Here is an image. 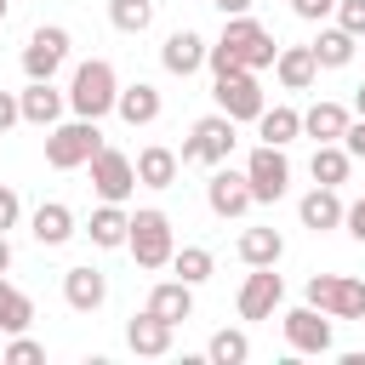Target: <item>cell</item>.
I'll list each match as a JSON object with an SVG mask.
<instances>
[{
  "instance_id": "cell-1",
  "label": "cell",
  "mask_w": 365,
  "mask_h": 365,
  "mask_svg": "<svg viewBox=\"0 0 365 365\" xmlns=\"http://www.w3.org/2000/svg\"><path fill=\"white\" fill-rule=\"evenodd\" d=\"M114 103H120L114 63H103V57L80 63V68H74V80H68V108H74L80 120H103V114H114Z\"/></svg>"
},
{
  "instance_id": "cell-2",
  "label": "cell",
  "mask_w": 365,
  "mask_h": 365,
  "mask_svg": "<svg viewBox=\"0 0 365 365\" xmlns=\"http://www.w3.org/2000/svg\"><path fill=\"white\" fill-rule=\"evenodd\" d=\"M103 148V131H97V120H57L51 131H46V165L51 171H80V165H91V154Z\"/></svg>"
},
{
  "instance_id": "cell-3",
  "label": "cell",
  "mask_w": 365,
  "mask_h": 365,
  "mask_svg": "<svg viewBox=\"0 0 365 365\" xmlns=\"http://www.w3.org/2000/svg\"><path fill=\"white\" fill-rule=\"evenodd\" d=\"M125 251L137 257V268H171V257H177V234H171V217L165 211H137L131 217V234H125Z\"/></svg>"
},
{
  "instance_id": "cell-4",
  "label": "cell",
  "mask_w": 365,
  "mask_h": 365,
  "mask_svg": "<svg viewBox=\"0 0 365 365\" xmlns=\"http://www.w3.org/2000/svg\"><path fill=\"white\" fill-rule=\"evenodd\" d=\"M228 154H234V120H228L222 108L205 114V120H194V131H188L182 148H177L182 165H228Z\"/></svg>"
},
{
  "instance_id": "cell-5",
  "label": "cell",
  "mask_w": 365,
  "mask_h": 365,
  "mask_svg": "<svg viewBox=\"0 0 365 365\" xmlns=\"http://www.w3.org/2000/svg\"><path fill=\"white\" fill-rule=\"evenodd\" d=\"M245 182H251V200H257V205L285 200V188H291V160H285V148L257 143V148L245 154Z\"/></svg>"
},
{
  "instance_id": "cell-6",
  "label": "cell",
  "mask_w": 365,
  "mask_h": 365,
  "mask_svg": "<svg viewBox=\"0 0 365 365\" xmlns=\"http://www.w3.org/2000/svg\"><path fill=\"white\" fill-rule=\"evenodd\" d=\"M308 302L331 319H365V279L354 274H314L308 279Z\"/></svg>"
},
{
  "instance_id": "cell-7",
  "label": "cell",
  "mask_w": 365,
  "mask_h": 365,
  "mask_svg": "<svg viewBox=\"0 0 365 365\" xmlns=\"http://www.w3.org/2000/svg\"><path fill=\"white\" fill-rule=\"evenodd\" d=\"M222 46L251 68V74H262V68H274V57H279V46H274V34L245 11V17H228L222 23Z\"/></svg>"
},
{
  "instance_id": "cell-8",
  "label": "cell",
  "mask_w": 365,
  "mask_h": 365,
  "mask_svg": "<svg viewBox=\"0 0 365 365\" xmlns=\"http://www.w3.org/2000/svg\"><path fill=\"white\" fill-rule=\"evenodd\" d=\"M91 188H97V200H114V205H125V200L143 188V182H137V160L103 143V148L91 154Z\"/></svg>"
},
{
  "instance_id": "cell-9",
  "label": "cell",
  "mask_w": 365,
  "mask_h": 365,
  "mask_svg": "<svg viewBox=\"0 0 365 365\" xmlns=\"http://www.w3.org/2000/svg\"><path fill=\"white\" fill-rule=\"evenodd\" d=\"M211 97H217V108H222L234 125H240V120H251V125H257V114L268 108V103H262V80H257L251 68H240V74H222V80L211 86Z\"/></svg>"
},
{
  "instance_id": "cell-10",
  "label": "cell",
  "mask_w": 365,
  "mask_h": 365,
  "mask_svg": "<svg viewBox=\"0 0 365 365\" xmlns=\"http://www.w3.org/2000/svg\"><path fill=\"white\" fill-rule=\"evenodd\" d=\"M279 325H285L291 354H331V314H319L314 302H302V308L279 314Z\"/></svg>"
},
{
  "instance_id": "cell-11",
  "label": "cell",
  "mask_w": 365,
  "mask_h": 365,
  "mask_svg": "<svg viewBox=\"0 0 365 365\" xmlns=\"http://www.w3.org/2000/svg\"><path fill=\"white\" fill-rule=\"evenodd\" d=\"M63 57H68V29L46 23V29H34L29 46H23V74H29V80H51V74L63 68Z\"/></svg>"
},
{
  "instance_id": "cell-12",
  "label": "cell",
  "mask_w": 365,
  "mask_h": 365,
  "mask_svg": "<svg viewBox=\"0 0 365 365\" xmlns=\"http://www.w3.org/2000/svg\"><path fill=\"white\" fill-rule=\"evenodd\" d=\"M205 205H211V217H245L257 200H251V182H245V171H228V165H217L211 171V182H205Z\"/></svg>"
},
{
  "instance_id": "cell-13",
  "label": "cell",
  "mask_w": 365,
  "mask_h": 365,
  "mask_svg": "<svg viewBox=\"0 0 365 365\" xmlns=\"http://www.w3.org/2000/svg\"><path fill=\"white\" fill-rule=\"evenodd\" d=\"M279 302H285V279L274 268H251L240 285V319H274Z\"/></svg>"
},
{
  "instance_id": "cell-14",
  "label": "cell",
  "mask_w": 365,
  "mask_h": 365,
  "mask_svg": "<svg viewBox=\"0 0 365 365\" xmlns=\"http://www.w3.org/2000/svg\"><path fill=\"white\" fill-rule=\"evenodd\" d=\"M17 103H23V120H29V125L51 131V125L63 120V108H68V91H57L51 80H29V86L17 91Z\"/></svg>"
},
{
  "instance_id": "cell-15",
  "label": "cell",
  "mask_w": 365,
  "mask_h": 365,
  "mask_svg": "<svg viewBox=\"0 0 365 365\" xmlns=\"http://www.w3.org/2000/svg\"><path fill=\"white\" fill-rule=\"evenodd\" d=\"M297 217H302V228H314V234H331V228H342L348 205H342V194H336V188L314 182V188L297 200Z\"/></svg>"
},
{
  "instance_id": "cell-16",
  "label": "cell",
  "mask_w": 365,
  "mask_h": 365,
  "mask_svg": "<svg viewBox=\"0 0 365 365\" xmlns=\"http://www.w3.org/2000/svg\"><path fill=\"white\" fill-rule=\"evenodd\" d=\"M63 302H68L74 314H97V308L108 302V279H103V268H91V262L68 268V274H63Z\"/></svg>"
},
{
  "instance_id": "cell-17",
  "label": "cell",
  "mask_w": 365,
  "mask_h": 365,
  "mask_svg": "<svg viewBox=\"0 0 365 365\" xmlns=\"http://www.w3.org/2000/svg\"><path fill=\"white\" fill-rule=\"evenodd\" d=\"M205 34H194V29H177V34H165V46H160V63H165V74H200L205 68Z\"/></svg>"
},
{
  "instance_id": "cell-18",
  "label": "cell",
  "mask_w": 365,
  "mask_h": 365,
  "mask_svg": "<svg viewBox=\"0 0 365 365\" xmlns=\"http://www.w3.org/2000/svg\"><path fill=\"white\" fill-rule=\"evenodd\" d=\"M171 319H160V314H131V325H125V348L131 354H143V359H160V354H171Z\"/></svg>"
},
{
  "instance_id": "cell-19",
  "label": "cell",
  "mask_w": 365,
  "mask_h": 365,
  "mask_svg": "<svg viewBox=\"0 0 365 365\" xmlns=\"http://www.w3.org/2000/svg\"><path fill=\"white\" fill-rule=\"evenodd\" d=\"M274 74H279L285 91H308V86L319 80V57H314V46H279Z\"/></svg>"
},
{
  "instance_id": "cell-20",
  "label": "cell",
  "mask_w": 365,
  "mask_h": 365,
  "mask_svg": "<svg viewBox=\"0 0 365 365\" xmlns=\"http://www.w3.org/2000/svg\"><path fill=\"white\" fill-rule=\"evenodd\" d=\"M86 234H91V245H97V251H120V245H125V234H131V211H125V205H114V200H103V205L91 211Z\"/></svg>"
},
{
  "instance_id": "cell-21",
  "label": "cell",
  "mask_w": 365,
  "mask_h": 365,
  "mask_svg": "<svg viewBox=\"0 0 365 365\" xmlns=\"http://www.w3.org/2000/svg\"><path fill=\"white\" fill-rule=\"evenodd\" d=\"M29 234H34L40 245H68V240H74V211H68L63 200H46V205H34Z\"/></svg>"
},
{
  "instance_id": "cell-22",
  "label": "cell",
  "mask_w": 365,
  "mask_h": 365,
  "mask_svg": "<svg viewBox=\"0 0 365 365\" xmlns=\"http://www.w3.org/2000/svg\"><path fill=\"white\" fill-rule=\"evenodd\" d=\"M148 314H160V319H171V325L194 319V285H188V279H160V285L148 291Z\"/></svg>"
},
{
  "instance_id": "cell-23",
  "label": "cell",
  "mask_w": 365,
  "mask_h": 365,
  "mask_svg": "<svg viewBox=\"0 0 365 365\" xmlns=\"http://www.w3.org/2000/svg\"><path fill=\"white\" fill-rule=\"evenodd\" d=\"M160 91L148 86V80H137V86H120V103H114V114L125 120V125H154L160 120Z\"/></svg>"
},
{
  "instance_id": "cell-24",
  "label": "cell",
  "mask_w": 365,
  "mask_h": 365,
  "mask_svg": "<svg viewBox=\"0 0 365 365\" xmlns=\"http://www.w3.org/2000/svg\"><path fill=\"white\" fill-rule=\"evenodd\" d=\"M348 125H354V114H348L342 103H325V97L302 114V131H308L314 143H342V137H348Z\"/></svg>"
},
{
  "instance_id": "cell-25",
  "label": "cell",
  "mask_w": 365,
  "mask_h": 365,
  "mask_svg": "<svg viewBox=\"0 0 365 365\" xmlns=\"http://www.w3.org/2000/svg\"><path fill=\"white\" fill-rule=\"evenodd\" d=\"M177 171H182V160H177V148H165V143H148V148L137 154V182H143V188H171Z\"/></svg>"
},
{
  "instance_id": "cell-26",
  "label": "cell",
  "mask_w": 365,
  "mask_h": 365,
  "mask_svg": "<svg viewBox=\"0 0 365 365\" xmlns=\"http://www.w3.org/2000/svg\"><path fill=\"white\" fill-rule=\"evenodd\" d=\"M285 257V234L279 228H245L240 234V262L245 268H279Z\"/></svg>"
},
{
  "instance_id": "cell-27",
  "label": "cell",
  "mask_w": 365,
  "mask_h": 365,
  "mask_svg": "<svg viewBox=\"0 0 365 365\" xmlns=\"http://www.w3.org/2000/svg\"><path fill=\"white\" fill-rule=\"evenodd\" d=\"M308 171H314V182H325V188H342V182H348V171H354V154H348V143H319V148H314V160H308Z\"/></svg>"
},
{
  "instance_id": "cell-28",
  "label": "cell",
  "mask_w": 365,
  "mask_h": 365,
  "mask_svg": "<svg viewBox=\"0 0 365 365\" xmlns=\"http://www.w3.org/2000/svg\"><path fill=\"white\" fill-rule=\"evenodd\" d=\"M257 137H262V143H274V148H285V143H297V137H302V114H297V108H285V103H274V108H262V114H257Z\"/></svg>"
},
{
  "instance_id": "cell-29",
  "label": "cell",
  "mask_w": 365,
  "mask_h": 365,
  "mask_svg": "<svg viewBox=\"0 0 365 365\" xmlns=\"http://www.w3.org/2000/svg\"><path fill=\"white\" fill-rule=\"evenodd\" d=\"M354 51H359V40L336 23V29H319V40H314V57H319V68H348L354 63Z\"/></svg>"
},
{
  "instance_id": "cell-30",
  "label": "cell",
  "mask_w": 365,
  "mask_h": 365,
  "mask_svg": "<svg viewBox=\"0 0 365 365\" xmlns=\"http://www.w3.org/2000/svg\"><path fill=\"white\" fill-rule=\"evenodd\" d=\"M29 325H34V302H29L17 285H6V279H0V331H6V336H17V331H29Z\"/></svg>"
},
{
  "instance_id": "cell-31",
  "label": "cell",
  "mask_w": 365,
  "mask_h": 365,
  "mask_svg": "<svg viewBox=\"0 0 365 365\" xmlns=\"http://www.w3.org/2000/svg\"><path fill=\"white\" fill-rule=\"evenodd\" d=\"M205 359H217V365H245V359H251V336L222 325V331L205 342Z\"/></svg>"
},
{
  "instance_id": "cell-32",
  "label": "cell",
  "mask_w": 365,
  "mask_h": 365,
  "mask_svg": "<svg viewBox=\"0 0 365 365\" xmlns=\"http://www.w3.org/2000/svg\"><path fill=\"white\" fill-rule=\"evenodd\" d=\"M108 23L120 34H143L154 23V0H108Z\"/></svg>"
},
{
  "instance_id": "cell-33",
  "label": "cell",
  "mask_w": 365,
  "mask_h": 365,
  "mask_svg": "<svg viewBox=\"0 0 365 365\" xmlns=\"http://www.w3.org/2000/svg\"><path fill=\"white\" fill-rule=\"evenodd\" d=\"M171 268H177V279H188V285H205V279H211V268H217V257H211L205 245H182V251L171 257Z\"/></svg>"
},
{
  "instance_id": "cell-34",
  "label": "cell",
  "mask_w": 365,
  "mask_h": 365,
  "mask_svg": "<svg viewBox=\"0 0 365 365\" xmlns=\"http://www.w3.org/2000/svg\"><path fill=\"white\" fill-rule=\"evenodd\" d=\"M0 354H6L11 365H34V359H46V348H40V342H34L29 331H17V336H11V342H6Z\"/></svg>"
},
{
  "instance_id": "cell-35",
  "label": "cell",
  "mask_w": 365,
  "mask_h": 365,
  "mask_svg": "<svg viewBox=\"0 0 365 365\" xmlns=\"http://www.w3.org/2000/svg\"><path fill=\"white\" fill-rule=\"evenodd\" d=\"M336 23H342L354 40H365V0H336Z\"/></svg>"
},
{
  "instance_id": "cell-36",
  "label": "cell",
  "mask_w": 365,
  "mask_h": 365,
  "mask_svg": "<svg viewBox=\"0 0 365 365\" xmlns=\"http://www.w3.org/2000/svg\"><path fill=\"white\" fill-rule=\"evenodd\" d=\"M205 68H211V74H217V80H222V74H240V68H245V63H240V57H234V51H228V46H222V40H217V46H211V51H205Z\"/></svg>"
},
{
  "instance_id": "cell-37",
  "label": "cell",
  "mask_w": 365,
  "mask_h": 365,
  "mask_svg": "<svg viewBox=\"0 0 365 365\" xmlns=\"http://www.w3.org/2000/svg\"><path fill=\"white\" fill-rule=\"evenodd\" d=\"M17 217H23V200H17V188H11V182H0V234H6V228H17Z\"/></svg>"
},
{
  "instance_id": "cell-38",
  "label": "cell",
  "mask_w": 365,
  "mask_h": 365,
  "mask_svg": "<svg viewBox=\"0 0 365 365\" xmlns=\"http://www.w3.org/2000/svg\"><path fill=\"white\" fill-rule=\"evenodd\" d=\"M17 120H23V103H17V91H0V137H6Z\"/></svg>"
},
{
  "instance_id": "cell-39",
  "label": "cell",
  "mask_w": 365,
  "mask_h": 365,
  "mask_svg": "<svg viewBox=\"0 0 365 365\" xmlns=\"http://www.w3.org/2000/svg\"><path fill=\"white\" fill-rule=\"evenodd\" d=\"M291 11H297V17H308V23H319L325 11H336V0H291Z\"/></svg>"
},
{
  "instance_id": "cell-40",
  "label": "cell",
  "mask_w": 365,
  "mask_h": 365,
  "mask_svg": "<svg viewBox=\"0 0 365 365\" xmlns=\"http://www.w3.org/2000/svg\"><path fill=\"white\" fill-rule=\"evenodd\" d=\"M342 228H348V234H354V240L365 245V194H359V200L348 205V217H342Z\"/></svg>"
},
{
  "instance_id": "cell-41",
  "label": "cell",
  "mask_w": 365,
  "mask_h": 365,
  "mask_svg": "<svg viewBox=\"0 0 365 365\" xmlns=\"http://www.w3.org/2000/svg\"><path fill=\"white\" fill-rule=\"evenodd\" d=\"M342 143H348V154H354V160H365V120H354Z\"/></svg>"
},
{
  "instance_id": "cell-42",
  "label": "cell",
  "mask_w": 365,
  "mask_h": 365,
  "mask_svg": "<svg viewBox=\"0 0 365 365\" xmlns=\"http://www.w3.org/2000/svg\"><path fill=\"white\" fill-rule=\"evenodd\" d=\"M211 6H217L222 17H245V11H251V0H211Z\"/></svg>"
},
{
  "instance_id": "cell-43",
  "label": "cell",
  "mask_w": 365,
  "mask_h": 365,
  "mask_svg": "<svg viewBox=\"0 0 365 365\" xmlns=\"http://www.w3.org/2000/svg\"><path fill=\"white\" fill-rule=\"evenodd\" d=\"M6 268H11V240L0 234V274H6Z\"/></svg>"
},
{
  "instance_id": "cell-44",
  "label": "cell",
  "mask_w": 365,
  "mask_h": 365,
  "mask_svg": "<svg viewBox=\"0 0 365 365\" xmlns=\"http://www.w3.org/2000/svg\"><path fill=\"white\" fill-rule=\"evenodd\" d=\"M354 114L365 120V86H354Z\"/></svg>"
},
{
  "instance_id": "cell-45",
  "label": "cell",
  "mask_w": 365,
  "mask_h": 365,
  "mask_svg": "<svg viewBox=\"0 0 365 365\" xmlns=\"http://www.w3.org/2000/svg\"><path fill=\"white\" fill-rule=\"evenodd\" d=\"M6 11H11V0H0V23H6Z\"/></svg>"
}]
</instances>
